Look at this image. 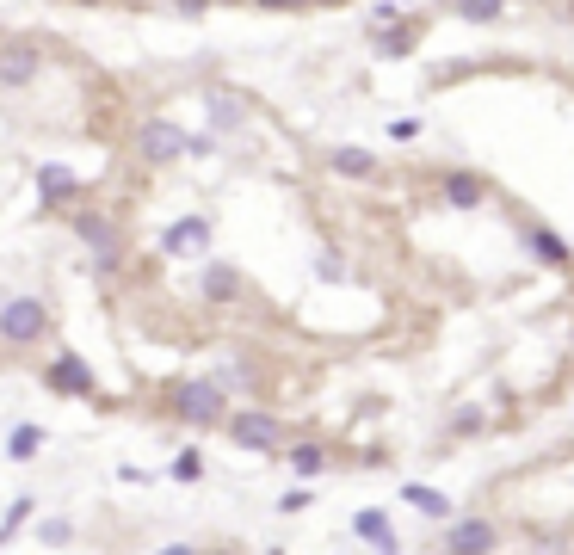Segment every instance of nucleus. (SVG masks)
<instances>
[{
	"label": "nucleus",
	"mask_w": 574,
	"mask_h": 555,
	"mask_svg": "<svg viewBox=\"0 0 574 555\" xmlns=\"http://www.w3.org/2000/svg\"><path fill=\"white\" fill-rule=\"evenodd\" d=\"M167 414L192 432H217L229 414V389L217 377H179V383H167Z\"/></svg>",
	"instance_id": "1"
},
{
	"label": "nucleus",
	"mask_w": 574,
	"mask_h": 555,
	"mask_svg": "<svg viewBox=\"0 0 574 555\" xmlns=\"http://www.w3.org/2000/svg\"><path fill=\"white\" fill-rule=\"evenodd\" d=\"M68 216V229H75V241L93 253V266L112 278L124 266V222L112 210H99V204H75V210H62Z\"/></svg>",
	"instance_id": "2"
},
{
	"label": "nucleus",
	"mask_w": 574,
	"mask_h": 555,
	"mask_svg": "<svg viewBox=\"0 0 574 555\" xmlns=\"http://www.w3.org/2000/svg\"><path fill=\"white\" fill-rule=\"evenodd\" d=\"M50 303L44 296H0V346L7 352H31L50 340Z\"/></svg>",
	"instance_id": "3"
},
{
	"label": "nucleus",
	"mask_w": 574,
	"mask_h": 555,
	"mask_svg": "<svg viewBox=\"0 0 574 555\" xmlns=\"http://www.w3.org/2000/svg\"><path fill=\"white\" fill-rule=\"evenodd\" d=\"M44 389L50 395H62V401H93V407H105V389H99V370L81 358V352H56L50 364H44Z\"/></svg>",
	"instance_id": "4"
},
{
	"label": "nucleus",
	"mask_w": 574,
	"mask_h": 555,
	"mask_svg": "<svg viewBox=\"0 0 574 555\" xmlns=\"http://www.w3.org/2000/svg\"><path fill=\"white\" fill-rule=\"evenodd\" d=\"M130 148H136L142 167H173V161H186V130H179L173 118H142Z\"/></svg>",
	"instance_id": "5"
},
{
	"label": "nucleus",
	"mask_w": 574,
	"mask_h": 555,
	"mask_svg": "<svg viewBox=\"0 0 574 555\" xmlns=\"http://www.w3.org/2000/svg\"><path fill=\"white\" fill-rule=\"evenodd\" d=\"M223 432L235 451H278L284 444V420L266 407H235V414H223Z\"/></svg>",
	"instance_id": "6"
},
{
	"label": "nucleus",
	"mask_w": 574,
	"mask_h": 555,
	"mask_svg": "<svg viewBox=\"0 0 574 555\" xmlns=\"http://www.w3.org/2000/svg\"><path fill=\"white\" fill-rule=\"evenodd\" d=\"M44 74V44L38 37H0V93H19Z\"/></svg>",
	"instance_id": "7"
},
{
	"label": "nucleus",
	"mask_w": 574,
	"mask_h": 555,
	"mask_svg": "<svg viewBox=\"0 0 574 555\" xmlns=\"http://www.w3.org/2000/svg\"><path fill=\"white\" fill-rule=\"evenodd\" d=\"M217 247V229H210V216H173L167 229H161V253L173 259H198Z\"/></svg>",
	"instance_id": "8"
},
{
	"label": "nucleus",
	"mask_w": 574,
	"mask_h": 555,
	"mask_svg": "<svg viewBox=\"0 0 574 555\" xmlns=\"http://www.w3.org/2000/svg\"><path fill=\"white\" fill-rule=\"evenodd\" d=\"M38 204H44V210H75V204H81V179H75V167L44 161V167H38Z\"/></svg>",
	"instance_id": "9"
},
{
	"label": "nucleus",
	"mask_w": 574,
	"mask_h": 555,
	"mask_svg": "<svg viewBox=\"0 0 574 555\" xmlns=\"http://www.w3.org/2000/svg\"><path fill=\"white\" fill-rule=\"evenodd\" d=\"M494 543H500V537H494L488 518H463V525H451V537H445L451 555H488Z\"/></svg>",
	"instance_id": "10"
},
{
	"label": "nucleus",
	"mask_w": 574,
	"mask_h": 555,
	"mask_svg": "<svg viewBox=\"0 0 574 555\" xmlns=\"http://www.w3.org/2000/svg\"><path fill=\"white\" fill-rule=\"evenodd\" d=\"M328 167H334L340 179H377V155H371V148H352V142L328 148Z\"/></svg>",
	"instance_id": "11"
},
{
	"label": "nucleus",
	"mask_w": 574,
	"mask_h": 555,
	"mask_svg": "<svg viewBox=\"0 0 574 555\" xmlns=\"http://www.w3.org/2000/svg\"><path fill=\"white\" fill-rule=\"evenodd\" d=\"M241 290H247V278L235 272V266H204V296L217 309H229V303H241Z\"/></svg>",
	"instance_id": "12"
},
{
	"label": "nucleus",
	"mask_w": 574,
	"mask_h": 555,
	"mask_svg": "<svg viewBox=\"0 0 574 555\" xmlns=\"http://www.w3.org/2000/svg\"><path fill=\"white\" fill-rule=\"evenodd\" d=\"M204 111H210V124H217V130H241V124H247L241 93H223V87H210V93H204Z\"/></svg>",
	"instance_id": "13"
},
{
	"label": "nucleus",
	"mask_w": 574,
	"mask_h": 555,
	"mask_svg": "<svg viewBox=\"0 0 574 555\" xmlns=\"http://www.w3.org/2000/svg\"><path fill=\"white\" fill-rule=\"evenodd\" d=\"M439 192H445V204H457V210H476V204L488 198V185H482L476 173H445Z\"/></svg>",
	"instance_id": "14"
},
{
	"label": "nucleus",
	"mask_w": 574,
	"mask_h": 555,
	"mask_svg": "<svg viewBox=\"0 0 574 555\" xmlns=\"http://www.w3.org/2000/svg\"><path fill=\"white\" fill-rule=\"evenodd\" d=\"M352 531L365 537L377 555H383V549H396V531H389V512H377V506H365V512H358V518H352Z\"/></svg>",
	"instance_id": "15"
},
{
	"label": "nucleus",
	"mask_w": 574,
	"mask_h": 555,
	"mask_svg": "<svg viewBox=\"0 0 574 555\" xmlns=\"http://www.w3.org/2000/svg\"><path fill=\"white\" fill-rule=\"evenodd\" d=\"M38 451H44V426H38V420H19V426L7 432V457H13V463H31Z\"/></svg>",
	"instance_id": "16"
},
{
	"label": "nucleus",
	"mask_w": 574,
	"mask_h": 555,
	"mask_svg": "<svg viewBox=\"0 0 574 555\" xmlns=\"http://www.w3.org/2000/svg\"><path fill=\"white\" fill-rule=\"evenodd\" d=\"M525 247L544 259V266H568V247H562L556 229H537V222H531V229H525Z\"/></svg>",
	"instance_id": "17"
},
{
	"label": "nucleus",
	"mask_w": 574,
	"mask_h": 555,
	"mask_svg": "<svg viewBox=\"0 0 574 555\" xmlns=\"http://www.w3.org/2000/svg\"><path fill=\"white\" fill-rule=\"evenodd\" d=\"M402 500H408L414 512H426V518H451V500H445L439 488H426V481H408V488H402Z\"/></svg>",
	"instance_id": "18"
},
{
	"label": "nucleus",
	"mask_w": 574,
	"mask_h": 555,
	"mask_svg": "<svg viewBox=\"0 0 574 555\" xmlns=\"http://www.w3.org/2000/svg\"><path fill=\"white\" fill-rule=\"evenodd\" d=\"M291 469L297 475H321L328 469V451H321V444H291Z\"/></svg>",
	"instance_id": "19"
},
{
	"label": "nucleus",
	"mask_w": 574,
	"mask_h": 555,
	"mask_svg": "<svg viewBox=\"0 0 574 555\" xmlns=\"http://www.w3.org/2000/svg\"><path fill=\"white\" fill-rule=\"evenodd\" d=\"M31 512H38V500H31V494H19V500L7 506V518H0V543H7V537H13V531L25 525V518H31Z\"/></svg>",
	"instance_id": "20"
},
{
	"label": "nucleus",
	"mask_w": 574,
	"mask_h": 555,
	"mask_svg": "<svg viewBox=\"0 0 574 555\" xmlns=\"http://www.w3.org/2000/svg\"><path fill=\"white\" fill-rule=\"evenodd\" d=\"M68 537H75V525H68V518H44V525H38V543H50V549H62Z\"/></svg>",
	"instance_id": "21"
},
{
	"label": "nucleus",
	"mask_w": 574,
	"mask_h": 555,
	"mask_svg": "<svg viewBox=\"0 0 574 555\" xmlns=\"http://www.w3.org/2000/svg\"><path fill=\"white\" fill-rule=\"evenodd\" d=\"M204 155H217V136H210V130H186V161H204Z\"/></svg>",
	"instance_id": "22"
},
{
	"label": "nucleus",
	"mask_w": 574,
	"mask_h": 555,
	"mask_svg": "<svg viewBox=\"0 0 574 555\" xmlns=\"http://www.w3.org/2000/svg\"><path fill=\"white\" fill-rule=\"evenodd\" d=\"M198 475H204V457L198 451H179L173 457V481H198Z\"/></svg>",
	"instance_id": "23"
},
{
	"label": "nucleus",
	"mask_w": 574,
	"mask_h": 555,
	"mask_svg": "<svg viewBox=\"0 0 574 555\" xmlns=\"http://www.w3.org/2000/svg\"><path fill=\"white\" fill-rule=\"evenodd\" d=\"M414 44V25H396V31H383V56H408Z\"/></svg>",
	"instance_id": "24"
},
{
	"label": "nucleus",
	"mask_w": 574,
	"mask_h": 555,
	"mask_svg": "<svg viewBox=\"0 0 574 555\" xmlns=\"http://www.w3.org/2000/svg\"><path fill=\"white\" fill-rule=\"evenodd\" d=\"M463 19H500V0H457Z\"/></svg>",
	"instance_id": "25"
},
{
	"label": "nucleus",
	"mask_w": 574,
	"mask_h": 555,
	"mask_svg": "<svg viewBox=\"0 0 574 555\" xmlns=\"http://www.w3.org/2000/svg\"><path fill=\"white\" fill-rule=\"evenodd\" d=\"M303 506H309V494H303V488H291V494L278 500V512H303Z\"/></svg>",
	"instance_id": "26"
},
{
	"label": "nucleus",
	"mask_w": 574,
	"mask_h": 555,
	"mask_svg": "<svg viewBox=\"0 0 574 555\" xmlns=\"http://www.w3.org/2000/svg\"><path fill=\"white\" fill-rule=\"evenodd\" d=\"M254 7H272V13H297V7H309V0H254Z\"/></svg>",
	"instance_id": "27"
},
{
	"label": "nucleus",
	"mask_w": 574,
	"mask_h": 555,
	"mask_svg": "<svg viewBox=\"0 0 574 555\" xmlns=\"http://www.w3.org/2000/svg\"><path fill=\"white\" fill-rule=\"evenodd\" d=\"M173 7H179V13H204V7H210V0H173Z\"/></svg>",
	"instance_id": "28"
},
{
	"label": "nucleus",
	"mask_w": 574,
	"mask_h": 555,
	"mask_svg": "<svg viewBox=\"0 0 574 555\" xmlns=\"http://www.w3.org/2000/svg\"><path fill=\"white\" fill-rule=\"evenodd\" d=\"M155 555H198L192 543H167V549H155Z\"/></svg>",
	"instance_id": "29"
},
{
	"label": "nucleus",
	"mask_w": 574,
	"mask_h": 555,
	"mask_svg": "<svg viewBox=\"0 0 574 555\" xmlns=\"http://www.w3.org/2000/svg\"><path fill=\"white\" fill-rule=\"evenodd\" d=\"M321 7H340V0H321Z\"/></svg>",
	"instance_id": "30"
},
{
	"label": "nucleus",
	"mask_w": 574,
	"mask_h": 555,
	"mask_svg": "<svg viewBox=\"0 0 574 555\" xmlns=\"http://www.w3.org/2000/svg\"><path fill=\"white\" fill-rule=\"evenodd\" d=\"M223 7H241V0H223Z\"/></svg>",
	"instance_id": "31"
},
{
	"label": "nucleus",
	"mask_w": 574,
	"mask_h": 555,
	"mask_svg": "<svg viewBox=\"0 0 574 555\" xmlns=\"http://www.w3.org/2000/svg\"><path fill=\"white\" fill-rule=\"evenodd\" d=\"M383 555H396V549H383Z\"/></svg>",
	"instance_id": "32"
}]
</instances>
